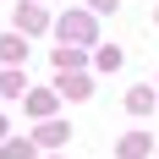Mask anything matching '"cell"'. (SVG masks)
<instances>
[{"label": "cell", "mask_w": 159, "mask_h": 159, "mask_svg": "<svg viewBox=\"0 0 159 159\" xmlns=\"http://www.w3.org/2000/svg\"><path fill=\"white\" fill-rule=\"evenodd\" d=\"M61 39H71V44H88V39H93V16H82V11L61 16Z\"/></svg>", "instance_id": "obj_1"}, {"label": "cell", "mask_w": 159, "mask_h": 159, "mask_svg": "<svg viewBox=\"0 0 159 159\" xmlns=\"http://www.w3.org/2000/svg\"><path fill=\"white\" fill-rule=\"evenodd\" d=\"M66 137H71V126H61V121H44V126H39V143L44 148H61Z\"/></svg>", "instance_id": "obj_2"}, {"label": "cell", "mask_w": 159, "mask_h": 159, "mask_svg": "<svg viewBox=\"0 0 159 159\" xmlns=\"http://www.w3.org/2000/svg\"><path fill=\"white\" fill-rule=\"evenodd\" d=\"M22 55H28V39L22 33H6L0 39V61H22Z\"/></svg>", "instance_id": "obj_3"}, {"label": "cell", "mask_w": 159, "mask_h": 159, "mask_svg": "<svg viewBox=\"0 0 159 159\" xmlns=\"http://www.w3.org/2000/svg\"><path fill=\"white\" fill-rule=\"evenodd\" d=\"M16 28H22V33H39V28H44V11H39V6H22V11H16Z\"/></svg>", "instance_id": "obj_4"}, {"label": "cell", "mask_w": 159, "mask_h": 159, "mask_svg": "<svg viewBox=\"0 0 159 159\" xmlns=\"http://www.w3.org/2000/svg\"><path fill=\"white\" fill-rule=\"evenodd\" d=\"M126 110H137V115L154 110V88H132V93H126Z\"/></svg>", "instance_id": "obj_5"}, {"label": "cell", "mask_w": 159, "mask_h": 159, "mask_svg": "<svg viewBox=\"0 0 159 159\" xmlns=\"http://www.w3.org/2000/svg\"><path fill=\"white\" fill-rule=\"evenodd\" d=\"M28 110H33V115H49V110H55V93H49V88H39V93L28 99Z\"/></svg>", "instance_id": "obj_6"}, {"label": "cell", "mask_w": 159, "mask_h": 159, "mask_svg": "<svg viewBox=\"0 0 159 159\" xmlns=\"http://www.w3.org/2000/svg\"><path fill=\"white\" fill-rule=\"evenodd\" d=\"M143 148H148V137H143V132H132V137H121V154H126V159H137Z\"/></svg>", "instance_id": "obj_7"}, {"label": "cell", "mask_w": 159, "mask_h": 159, "mask_svg": "<svg viewBox=\"0 0 159 159\" xmlns=\"http://www.w3.org/2000/svg\"><path fill=\"white\" fill-rule=\"evenodd\" d=\"M0 159H33V143H6V148H0Z\"/></svg>", "instance_id": "obj_8"}, {"label": "cell", "mask_w": 159, "mask_h": 159, "mask_svg": "<svg viewBox=\"0 0 159 159\" xmlns=\"http://www.w3.org/2000/svg\"><path fill=\"white\" fill-rule=\"evenodd\" d=\"M115 66H121V49H115V44L99 49V71H115Z\"/></svg>", "instance_id": "obj_9"}, {"label": "cell", "mask_w": 159, "mask_h": 159, "mask_svg": "<svg viewBox=\"0 0 159 159\" xmlns=\"http://www.w3.org/2000/svg\"><path fill=\"white\" fill-rule=\"evenodd\" d=\"M77 61H82L77 49H55V66H61V77H66V71H71V66H77Z\"/></svg>", "instance_id": "obj_10"}, {"label": "cell", "mask_w": 159, "mask_h": 159, "mask_svg": "<svg viewBox=\"0 0 159 159\" xmlns=\"http://www.w3.org/2000/svg\"><path fill=\"white\" fill-rule=\"evenodd\" d=\"M88 6H93V11H115L121 0H88Z\"/></svg>", "instance_id": "obj_11"}, {"label": "cell", "mask_w": 159, "mask_h": 159, "mask_svg": "<svg viewBox=\"0 0 159 159\" xmlns=\"http://www.w3.org/2000/svg\"><path fill=\"white\" fill-rule=\"evenodd\" d=\"M0 132H6V115H0Z\"/></svg>", "instance_id": "obj_12"}]
</instances>
